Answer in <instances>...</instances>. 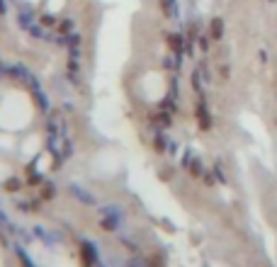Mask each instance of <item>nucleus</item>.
I'll use <instances>...</instances> for the list:
<instances>
[{"label":"nucleus","mask_w":277,"mask_h":267,"mask_svg":"<svg viewBox=\"0 0 277 267\" xmlns=\"http://www.w3.org/2000/svg\"><path fill=\"white\" fill-rule=\"evenodd\" d=\"M194 117H197V124H200V129L202 131L212 129V114H209V110H207V102H204L202 95H200V102L194 105Z\"/></svg>","instance_id":"f257e3e1"},{"label":"nucleus","mask_w":277,"mask_h":267,"mask_svg":"<svg viewBox=\"0 0 277 267\" xmlns=\"http://www.w3.org/2000/svg\"><path fill=\"white\" fill-rule=\"evenodd\" d=\"M166 42H168V49H170V54H175V56L183 54V49H185L183 34H177V32H170V34L166 37Z\"/></svg>","instance_id":"f03ea898"},{"label":"nucleus","mask_w":277,"mask_h":267,"mask_svg":"<svg viewBox=\"0 0 277 267\" xmlns=\"http://www.w3.org/2000/svg\"><path fill=\"white\" fill-rule=\"evenodd\" d=\"M209 39H214V42H222L224 39V19L222 17H212V22H209Z\"/></svg>","instance_id":"7ed1b4c3"},{"label":"nucleus","mask_w":277,"mask_h":267,"mask_svg":"<svg viewBox=\"0 0 277 267\" xmlns=\"http://www.w3.org/2000/svg\"><path fill=\"white\" fill-rule=\"evenodd\" d=\"M81 253H83L85 267H92V262H95V253H92V248L88 245V243H81Z\"/></svg>","instance_id":"20e7f679"},{"label":"nucleus","mask_w":277,"mask_h":267,"mask_svg":"<svg viewBox=\"0 0 277 267\" xmlns=\"http://www.w3.org/2000/svg\"><path fill=\"white\" fill-rule=\"evenodd\" d=\"M161 10H163V15H166V17H173V15H175V10H177V3H175V0H161Z\"/></svg>","instance_id":"39448f33"},{"label":"nucleus","mask_w":277,"mask_h":267,"mask_svg":"<svg viewBox=\"0 0 277 267\" xmlns=\"http://www.w3.org/2000/svg\"><path fill=\"white\" fill-rule=\"evenodd\" d=\"M190 173H192L194 177H204V168H202V163H200V160H192V163H190Z\"/></svg>","instance_id":"423d86ee"},{"label":"nucleus","mask_w":277,"mask_h":267,"mask_svg":"<svg viewBox=\"0 0 277 267\" xmlns=\"http://www.w3.org/2000/svg\"><path fill=\"white\" fill-rule=\"evenodd\" d=\"M153 151H156V153H163V151H166V138L163 136L153 138Z\"/></svg>","instance_id":"0eeeda50"},{"label":"nucleus","mask_w":277,"mask_h":267,"mask_svg":"<svg viewBox=\"0 0 277 267\" xmlns=\"http://www.w3.org/2000/svg\"><path fill=\"white\" fill-rule=\"evenodd\" d=\"M229 75H231L229 64H222L219 66V78H222V80H229Z\"/></svg>","instance_id":"6e6552de"},{"label":"nucleus","mask_w":277,"mask_h":267,"mask_svg":"<svg viewBox=\"0 0 277 267\" xmlns=\"http://www.w3.org/2000/svg\"><path fill=\"white\" fill-rule=\"evenodd\" d=\"M71 27H73V25H71L68 19H66V22H58V32H61V34H68V32H71Z\"/></svg>","instance_id":"1a4fd4ad"},{"label":"nucleus","mask_w":277,"mask_h":267,"mask_svg":"<svg viewBox=\"0 0 277 267\" xmlns=\"http://www.w3.org/2000/svg\"><path fill=\"white\" fill-rule=\"evenodd\" d=\"M102 229H105V231H114V221H112V219H105V221H102Z\"/></svg>","instance_id":"9d476101"},{"label":"nucleus","mask_w":277,"mask_h":267,"mask_svg":"<svg viewBox=\"0 0 277 267\" xmlns=\"http://www.w3.org/2000/svg\"><path fill=\"white\" fill-rule=\"evenodd\" d=\"M42 22H44V25H54V17H51V15H44V17H42Z\"/></svg>","instance_id":"9b49d317"}]
</instances>
